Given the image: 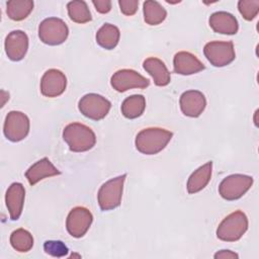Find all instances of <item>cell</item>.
<instances>
[{
    "label": "cell",
    "instance_id": "6da1fadb",
    "mask_svg": "<svg viewBox=\"0 0 259 259\" xmlns=\"http://www.w3.org/2000/svg\"><path fill=\"white\" fill-rule=\"evenodd\" d=\"M173 134L161 127H148L138 133L135 141L137 150L145 155L161 152L171 141Z\"/></svg>",
    "mask_w": 259,
    "mask_h": 259
},
{
    "label": "cell",
    "instance_id": "7a4b0ae2",
    "mask_svg": "<svg viewBox=\"0 0 259 259\" xmlns=\"http://www.w3.org/2000/svg\"><path fill=\"white\" fill-rule=\"evenodd\" d=\"M63 139L72 152L80 153L92 149L96 143L94 132L80 122H72L65 126Z\"/></svg>",
    "mask_w": 259,
    "mask_h": 259
},
{
    "label": "cell",
    "instance_id": "3957f363",
    "mask_svg": "<svg viewBox=\"0 0 259 259\" xmlns=\"http://www.w3.org/2000/svg\"><path fill=\"white\" fill-rule=\"evenodd\" d=\"M248 230V218L242 210L227 215L217 229V237L225 242L240 240Z\"/></svg>",
    "mask_w": 259,
    "mask_h": 259
},
{
    "label": "cell",
    "instance_id": "277c9868",
    "mask_svg": "<svg viewBox=\"0 0 259 259\" xmlns=\"http://www.w3.org/2000/svg\"><path fill=\"white\" fill-rule=\"evenodd\" d=\"M125 177L126 174H122L106 181L100 186L97 199L101 210H111L120 204Z\"/></svg>",
    "mask_w": 259,
    "mask_h": 259
},
{
    "label": "cell",
    "instance_id": "5b68a950",
    "mask_svg": "<svg viewBox=\"0 0 259 259\" xmlns=\"http://www.w3.org/2000/svg\"><path fill=\"white\" fill-rule=\"evenodd\" d=\"M68 34L69 28L61 18L49 17L39 23L38 37L46 45L59 46L67 39Z\"/></svg>",
    "mask_w": 259,
    "mask_h": 259
},
{
    "label": "cell",
    "instance_id": "8992f818",
    "mask_svg": "<svg viewBox=\"0 0 259 259\" xmlns=\"http://www.w3.org/2000/svg\"><path fill=\"white\" fill-rule=\"evenodd\" d=\"M253 178L244 174H232L222 180L219 193L226 200L241 198L252 186Z\"/></svg>",
    "mask_w": 259,
    "mask_h": 259
},
{
    "label": "cell",
    "instance_id": "52a82bcc",
    "mask_svg": "<svg viewBox=\"0 0 259 259\" xmlns=\"http://www.w3.org/2000/svg\"><path fill=\"white\" fill-rule=\"evenodd\" d=\"M110 107V101L96 93L86 94L81 97L78 102L80 112L84 116L93 120H100L104 118L109 112Z\"/></svg>",
    "mask_w": 259,
    "mask_h": 259
},
{
    "label": "cell",
    "instance_id": "ba28073f",
    "mask_svg": "<svg viewBox=\"0 0 259 259\" xmlns=\"http://www.w3.org/2000/svg\"><path fill=\"white\" fill-rule=\"evenodd\" d=\"M203 54L214 67H225L236 58L233 41H209L204 46Z\"/></svg>",
    "mask_w": 259,
    "mask_h": 259
},
{
    "label": "cell",
    "instance_id": "9c48e42d",
    "mask_svg": "<svg viewBox=\"0 0 259 259\" xmlns=\"http://www.w3.org/2000/svg\"><path fill=\"white\" fill-rule=\"evenodd\" d=\"M29 132V118L21 111H9L5 117L3 133L10 142L22 141Z\"/></svg>",
    "mask_w": 259,
    "mask_h": 259
},
{
    "label": "cell",
    "instance_id": "30bf717a",
    "mask_svg": "<svg viewBox=\"0 0 259 259\" xmlns=\"http://www.w3.org/2000/svg\"><path fill=\"white\" fill-rule=\"evenodd\" d=\"M110 84L117 92H124L133 88L144 89L150 85V80L135 70L121 69L111 76Z\"/></svg>",
    "mask_w": 259,
    "mask_h": 259
},
{
    "label": "cell",
    "instance_id": "8fae6325",
    "mask_svg": "<svg viewBox=\"0 0 259 259\" xmlns=\"http://www.w3.org/2000/svg\"><path fill=\"white\" fill-rule=\"evenodd\" d=\"M92 222L93 215L88 208L76 206L70 210L67 217L66 228L72 237L81 238L87 233Z\"/></svg>",
    "mask_w": 259,
    "mask_h": 259
},
{
    "label": "cell",
    "instance_id": "7c38bea8",
    "mask_svg": "<svg viewBox=\"0 0 259 259\" xmlns=\"http://www.w3.org/2000/svg\"><path fill=\"white\" fill-rule=\"evenodd\" d=\"M67 87L65 74L58 69L46 71L40 80V92L46 97H57L64 93Z\"/></svg>",
    "mask_w": 259,
    "mask_h": 259
},
{
    "label": "cell",
    "instance_id": "4fadbf2b",
    "mask_svg": "<svg viewBox=\"0 0 259 259\" xmlns=\"http://www.w3.org/2000/svg\"><path fill=\"white\" fill-rule=\"evenodd\" d=\"M5 53L9 60L17 62L24 58L28 49V36L22 30H13L5 38Z\"/></svg>",
    "mask_w": 259,
    "mask_h": 259
},
{
    "label": "cell",
    "instance_id": "5bb4252c",
    "mask_svg": "<svg viewBox=\"0 0 259 259\" xmlns=\"http://www.w3.org/2000/svg\"><path fill=\"white\" fill-rule=\"evenodd\" d=\"M182 113L189 117H198L206 106V99L198 90H188L181 94L179 99Z\"/></svg>",
    "mask_w": 259,
    "mask_h": 259
},
{
    "label": "cell",
    "instance_id": "9a60e30c",
    "mask_svg": "<svg viewBox=\"0 0 259 259\" xmlns=\"http://www.w3.org/2000/svg\"><path fill=\"white\" fill-rule=\"evenodd\" d=\"M24 197L25 189L21 183L14 182L8 187L5 194V202L12 221H17L20 218L23 209Z\"/></svg>",
    "mask_w": 259,
    "mask_h": 259
},
{
    "label": "cell",
    "instance_id": "2e32d148",
    "mask_svg": "<svg viewBox=\"0 0 259 259\" xmlns=\"http://www.w3.org/2000/svg\"><path fill=\"white\" fill-rule=\"evenodd\" d=\"M174 72L180 75H192L204 70V65L189 52H178L173 58Z\"/></svg>",
    "mask_w": 259,
    "mask_h": 259
},
{
    "label": "cell",
    "instance_id": "e0dca14e",
    "mask_svg": "<svg viewBox=\"0 0 259 259\" xmlns=\"http://www.w3.org/2000/svg\"><path fill=\"white\" fill-rule=\"evenodd\" d=\"M208 23L214 32L221 34H235L239 29L237 18L226 11L212 13L209 16Z\"/></svg>",
    "mask_w": 259,
    "mask_h": 259
},
{
    "label": "cell",
    "instance_id": "ac0fdd59",
    "mask_svg": "<svg viewBox=\"0 0 259 259\" xmlns=\"http://www.w3.org/2000/svg\"><path fill=\"white\" fill-rule=\"evenodd\" d=\"M60 174V170H58L53 165V163L47 157H45L32 164L26 170L25 177L30 185H34L47 177H52Z\"/></svg>",
    "mask_w": 259,
    "mask_h": 259
},
{
    "label": "cell",
    "instance_id": "d6986e66",
    "mask_svg": "<svg viewBox=\"0 0 259 259\" xmlns=\"http://www.w3.org/2000/svg\"><path fill=\"white\" fill-rule=\"evenodd\" d=\"M144 69L152 76L155 85L166 86L170 83V72L168 71L164 62L158 58H148L143 63Z\"/></svg>",
    "mask_w": 259,
    "mask_h": 259
},
{
    "label": "cell",
    "instance_id": "ffe728a7",
    "mask_svg": "<svg viewBox=\"0 0 259 259\" xmlns=\"http://www.w3.org/2000/svg\"><path fill=\"white\" fill-rule=\"evenodd\" d=\"M211 170H212V162L209 161L204 165L198 167L192 174L189 176L187 180V191L190 194L199 192L202 190L209 182L211 178Z\"/></svg>",
    "mask_w": 259,
    "mask_h": 259
},
{
    "label": "cell",
    "instance_id": "44dd1931",
    "mask_svg": "<svg viewBox=\"0 0 259 259\" xmlns=\"http://www.w3.org/2000/svg\"><path fill=\"white\" fill-rule=\"evenodd\" d=\"M120 32L117 26L105 23L96 32V42L105 50H113L119 40Z\"/></svg>",
    "mask_w": 259,
    "mask_h": 259
},
{
    "label": "cell",
    "instance_id": "7402d4cb",
    "mask_svg": "<svg viewBox=\"0 0 259 259\" xmlns=\"http://www.w3.org/2000/svg\"><path fill=\"white\" fill-rule=\"evenodd\" d=\"M146 108V99L141 94H135L126 97L121 103V113L128 119H135L141 116Z\"/></svg>",
    "mask_w": 259,
    "mask_h": 259
},
{
    "label": "cell",
    "instance_id": "603a6c76",
    "mask_svg": "<svg viewBox=\"0 0 259 259\" xmlns=\"http://www.w3.org/2000/svg\"><path fill=\"white\" fill-rule=\"evenodd\" d=\"M143 12L144 19L149 25H158L163 22L167 16L166 9L158 1L153 0L144 2Z\"/></svg>",
    "mask_w": 259,
    "mask_h": 259
},
{
    "label": "cell",
    "instance_id": "cb8c5ba5",
    "mask_svg": "<svg viewBox=\"0 0 259 259\" xmlns=\"http://www.w3.org/2000/svg\"><path fill=\"white\" fill-rule=\"evenodd\" d=\"M33 9L31 0H11L6 3V13L14 21L25 19Z\"/></svg>",
    "mask_w": 259,
    "mask_h": 259
},
{
    "label": "cell",
    "instance_id": "d4e9b609",
    "mask_svg": "<svg viewBox=\"0 0 259 259\" xmlns=\"http://www.w3.org/2000/svg\"><path fill=\"white\" fill-rule=\"evenodd\" d=\"M67 10L70 19L76 23H86L92 19L90 10L85 1H71L67 4Z\"/></svg>",
    "mask_w": 259,
    "mask_h": 259
},
{
    "label": "cell",
    "instance_id": "484cf974",
    "mask_svg": "<svg viewBox=\"0 0 259 259\" xmlns=\"http://www.w3.org/2000/svg\"><path fill=\"white\" fill-rule=\"evenodd\" d=\"M10 244L18 252H28L33 246V237L28 231L20 228L11 233Z\"/></svg>",
    "mask_w": 259,
    "mask_h": 259
},
{
    "label": "cell",
    "instance_id": "4316f807",
    "mask_svg": "<svg viewBox=\"0 0 259 259\" xmlns=\"http://www.w3.org/2000/svg\"><path fill=\"white\" fill-rule=\"evenodd\" d=\"M238 9L246 20H253L259 12V0H240Z\"/></svg>",
    "mask_w": 259,
    "mask_h": 259
},
{
    "label": "cell",
    "instance_id": "83f0119b",
    "mask_svg": "<svg viewBox=\"0 0 259 259\" xmlns=\"http://www.w3.org/2000/svg\"><path fill=\"white\" fill-rule=\"evenodd\" d=\"M44 250L47 254L53 257H64L68 254L69 249L62 241L49 240L44 244Z\"/></svg>",
    "mask_w": 259,
    "mask_h": 259
},
{
    "label": "cell",
    "instance_id": "f1b7e54d",
    "mask_svg": "<svg viewBox=\"0 0 259 259\" xmlns=\"http://www.w3.org/2000/svg\"><path fill=\"white\" fill-rule=\"evenodd\" d=\"M118 5L120 7V11L124 15L132 16L138 11L139 1L138 0H119Z\"/></svg>",
    "mask_w": 259,
    "mask_h": 259
},
{
    "label": "cell",
    "instance_id": "f546056e",
    "mask_svg": "<svg viewBox=\"0 0 259 259\" xmlns=\"http://www.w3.org/2000/svg\"><path fill=\"white\" fill-rule=\"evenodd\" d=\"M92 3L99 13L105 14L111 10V1L109 0H93Z\"/></svg>",
    "mask_w": 259,
    "mask_h": 259
},
{
    "label": "cell",
    "instance_id": "4dcf8cb0",
    "mask_svg": "<svg viewBox=\"0 0 259 259\" xmlns=\"http://www.w3.org/2000/svg\"><path fill=\"white\" fill-rule=\"evenodd\" d=\"M239 255L231 250H221L214 254V258H223V259H229V258H238Z\"/></svg>",
    "mask_w": 259,
    "mask_h": 259
}]
</instances>
